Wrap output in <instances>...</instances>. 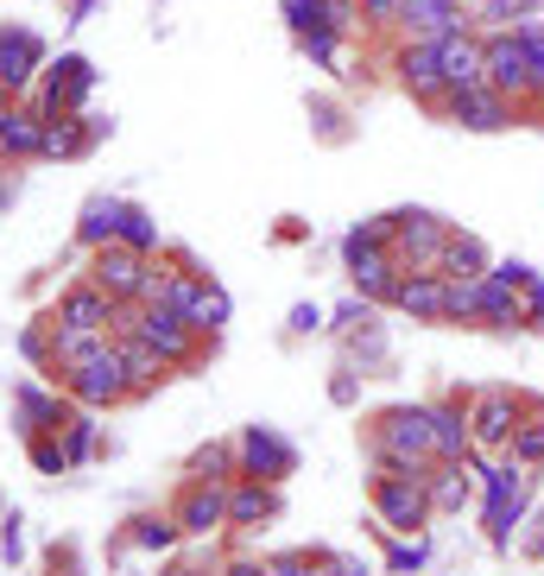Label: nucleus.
I'll return each instance as SVG.
<instances>
[{
  "mask_svg": "<svg viewBox=\"0 0 544 576\" xmlns=\"http://www.w3.org/2000/svg\"><path fill=\"white\" fill-rule=\"evenodd\" d=\"M114 329H127V336H146L159 355L172 361V367H190V361L203 355V329L190 324L184 311H172V304H121V317H114Z\"/></svg>",
  "mask_w": 544,
  "mask_h": 576,
  "instance_id": "nucleus-1",
  "label": "nucleus"
},
{
  "mask_svg": "<svg viewBox=\"0 0 544 576\" xmlns=\"http://www.w3.org/2000/svg\"><path fill=\"white\" fill-rule=\"evenodd\" d=\"M89 89H96V64L89 58H76V51H64L58 64H45L38 71V83H33V102L45 121H64V114H83L89 109Z\"/></svg>",
  "mask_w": 544,
  "mask_h": 576,
  "instance_id": "nucleus-2",
  "label": "nucleus"
},
{
  "mask_svg": "<svg viewBox=\"0 0 544 576\" xmlns=\"http://www.w3.org/2000/svg\"><path fill=\"white\" fill-rule=\"evenodd\" d=\"M481 501H488V544L507 551L513 526L526 519V463H481Z\"/></svg>",
  "mask_w": 544,
  "mask_h": 576,
  "instance_id": "nucleus-3",
  "label": "nucleus"
},
{
  "mask_svg": "<svg viewBox=\"0 0 544 576\" xmlns=\"http://www.w3.org/2000/svg\"><path fill=\"white\" fill-rule=\"evenodd\" d=\"M374 513L393 539H418L431 526V488L425 475H374Z\"/></svg>",
  "mask_w": 544,
  "mask_h": 576,
  "instance_id": "nucleus-4",
  "label": "nucleus"
},
{
  "mask_svg": "<svg viewBox=\"0 0 544 576\" xmlns=\"http://www.w3.org/2000/svg\"><path fill=\"white\" fill-rule=\"evenodd\" d=\"M367 450H393V456H405V463L431 468L437 463L431 405H393V412H380L374 431H367Z\"/></svg>",
  "mask_w": 544,
  "mask_h": 576,
  "instance_id": "nucleus-5",
  "label": "nucleus"
},
{
  "mask_svg": "<svg viewBox=\"0 0 544 576\" xmlns=\"http://www.w3.org/2000/svg\"><path fill=\"white\" fill-rule=\"evenodd\" d=\"M481 51H488V89H501L513 109H532V58H526V38L519 26H494L481 33Z\"/></svg>",
  "mask_w": 544,
  "mask_h": 576,
  "instance_id": "nucleus-6",
  "label": "nucleus"
},
{
  "mask_svg": "<svg viewBox=\"0 0 544 576\" xmlns=\"http://www.w3.org/2000/svg\"><path fill=\"white\" fill-rule=\"evenodd\" d=\"M450 235H456V222L431 216V210H400L393 216V260H400L405 273H437Z\"/></svg>",
  "mask_w": 544,
  "mask_h": 576,
  "instance_id": "nucleus-7",
  "label": "nucleus"
},
{
  "mask_svg": "<svg viewBox=\"0 0 544 576\" xmlns=\"http://www.w3.org/2000/svg\"><path fill=\"white\" fill-rule=\"evenodd\" d=\"M526 418V399L507 393V387H481L469 393V437H475V456H501L513 450V431Z\"/></svg>",
  "mask_w": 544,
  "mask_h": 576,
  "instance_id": "nucleus-8",
  "label": "nucleus"
},
{
  "mask_svg": "<svg viewBox=\"0 0 544 576\" xmlns=\"http://www.w3.org/2000/svg\"><path fill=\"white\" fill-rule=\"evenodd\" d=\"M58 387H64L76 405H89V412H109V405H121V399H134V380H127L121 342H114V349H102L96 361H83V367H71Z\"/></svg>",
  "mask_w": 544,
  "mask_h": 576,
  "instance_id": "nucleus-9",
  "label": "nucleus"
},
{
  "mask_svg": "<svg viewBox=\"0 0 544 576\" xmlns=\"http://www.w3.org/2000/svg\"><path fill=\"white\" fill-rule=\"evenodd\" d=\"M146 273H152V253H134L127 241H109V248H89V273L83 279H96L121 304H140Z\"/></svg>",
  "mask_w": 544,
  "mask_h": 576,
  "instance_id": "nucleus-10",
  "label": "nucleus"
},
{
  "mask_svg": "<svg viewBox=\"0 0 544 576\" xmlns=\"http://www.w3.org/2000/svg\"><path fill=\"white\" fill-rule=\"evenodd\" d=\"M437 114L456 121V127H469V134H501V127L519 121V109H513L501 89H488V83H475V89H450V96L437 102Z\"/></svg>",
  "mask_w": 544,
  "mask_h": 576,
  "instance_id": "nucleus-11",
  "label": "nucleus"
},
{
  "mask_svg": "<svg viewBox=\"0 0 544 576\" xmlns=\"http://www.w3.org/2000/svg\"><path fill=\"white\" fill-rule=\"evenodd\" d=\"M235 456H241V475H260V481H286V475H298V443L279 437L273 425H241Z\"/></svg>",
  "mask_w": 544,
  "mask_h": 576,
  "instance_id": "nucleus-12",
  "label": "nucleus"
},
{
  "mask_svg": "<svg viewBox=\"0 0 544 576\" xmlns=\"http://www.w3.org/2000/svg\"><path fill=\"white\" fill-rule=\"evenodd\" d=\"M38 71H45V38L33 26H0V89L13 102H26Z\"/></svg>",
  "mask_w": 544,
  "mask_h": 576,
  "instance_id": "nucleus-13",
  "label": "nucleus"
},
{
  "mask_svg": "<svg viewBox=\"0 0 544 576\" xmlns=\"http://www.w3.org/2000/svg\"><path fill=\"white\" fill-rule=\"evenodd\" d=\"M76 412V399L64 387H38V380H13V418H20V437L38 431H64Z\"/></svg>",
  "mask_w": 544,
  "mask_h": 576,
  "instance_id": "nucleus-14",
  "label": "nucleus"
},
{
  "mask_svg": "<svg viewBox=\"0 0 544 576\" xmlns=\"http://www.w3.org/2000/svg\"><path fill=\"white\" fill-rule=\"evenodd\" d=\"M114 317H121V298H109L96 279L64 286L58 304H51V324H64V329H114Z\"/></svg>",
  "mask_w": 544,
  "mask_h": 576,
  "instance_id": "nucleus-15",
  "label": "nucleus"
},
{
  "mask_svg": "<svg viewBox=\"0 0 544 576\" xmlns=\"http://www.w3.org/2000/svg\"><path fill=\"white\" fill-rule=\"evenodd\" d=\"M172 519L184 526V539H210L228 526V481H184Z\"/></svg>",
  "mask_w": 544,
  "mask_h": 576,
  "instance_id": "nucleus-16",
  "label": "nucleus"
},
{
  "mask_svg": "<svg viewBox=\"0 0 544 576\" xmlns=\"http://www.w3.org/2000/svg\"><path fill=\"white\" fill-rule=\"evenodd\" d=\"M463 26H475L469 0H400V20H393L400 38H443Z\"/></svg>",
  "mask_w": 544,
  "mask_h": 576,
  "instance_id": "nucleus-17",
  "label": "nucleus"
},
{
  "mask_svg": "<svg viewBox=\"0 0 544 576\" xmlns=\"http://www.w3.org/2000/svg\"><path fill=\"white\" fill-rule=\"evenodd\" d=\"M400 83H405V96L425 102V109H437V102L450 96L443 64H437V38H405L400 45Z\"/></svg>",
  "mask_w": 544,
  "mask_h": 576,
  "instance_id": "nucleus-18",
  "label": "nucleus"
},
{
  "mask_svg": "<svg viewBox=\"0 0 544 576\" xmlns=\"http://www.w3.org/2000/svg\"><path fill=\"white\" fill-rule=\"evenodd\" d=\"M437 64H443V83H450V89H475V83H488L481 26H463V33H443V38H437Z\"/></svg>",
  "mask_w": 544,
  "mask_h": 576,
  "instance_id": "nucleus-19",
  "label": "nucleus"
},
{
  "mask_svg": "<svg viewBox=\"0 0 544 576\" xmlns=\"http://www.w3.org/2000/svg\"><path fill=\"white\" fill-rule=\"evenodd\" d=\"M393 311H405L412 324H450V286H443V273H400Z\"/></svg>",
  "mask_w": 544,
  "mask_h": 576,
  "instance_id": "nucleus-20",
  "label": "nucleus"
},
{
  "mask_svg": "<svg viewBox=\"0 0 544 576\" xmlns=\"http://www.w3.org/2000/svg\"><path fill=\"white\" fill-rule=\"evenodd\" d=\"M45 114L33 102H0V159H45Z\"/></svg>",
  "mask_w": 544,
  "mask_h": 576,
  "instance_id": "nucleus-21",
  "label": "nucleus"
},
{
  "mask_svg": "<svg viewBox=\"0 0 544 576\" xmlns=\"http://www.w3.org/2000/svg\"><path fill=\"white\" fill-rule=\"evenodd\" d=\"M114 134V121H102V114H64V121H51L45 127V159H83V152H96V146Z\"/></svg>",
  "mask_w": 544,
  "mask_h": 576,
  "instance_id": "nucleus-22",
  "label": "nucleus"
},
{
  "mask_svg": "<svg viewBox=\"0 0 544 576\" xmlns=\"http://www.w3.org/2000/svg\"><path fill=\"white\" fill-rule=\"evenodd\" d=\"M342 266H349V279H355V291H362L367 304H393V286H400V260H393V248H362V253H342Z\"/></svg>",
  "mask_w": 544,
  "mask_h": 576,
  "instance_id": "nucleus-23",
  "label": "nucleus"
},
{
  "mask_svg": "<svg viewBox=\"0 0 544 576\" xmlns=\"http://www.w3.org/2000/svg\"><path fill=\"white\" fill-rule=\"evenodd\" d=\"M266 519H279V481H260V475H235L228 481V526L254 533Z\"/></svg>",
  "mask_w": 544,
  "mask_h": 576,
  "instance_id": "nucleus-24",
  "label": "nucleus"
},
{
  "mask_svg": "<svg viewBox=\"0 0 544 576\" xmlns=\"http://www.w3.org/2000/svg\"><path fill=\"white\" fill-rule=\"evenodd\" d=\"M102 349H114V329H64L51 324V380H64L71 367H83V361H96Z\"/></svg>",
  "mask_w": 544,
  "mask_h": 576,
  "instance_id": "nucleus-25",
  "label": "nucleus"
},
{
  "mask_svg": "<svg viewBox=\"0 0 544 576\" xmlns=\"http://www.w3.org/2000/svg\"><path fill=\"white\" fill-rule=\"evenodd\" d=\"M114 342H121V361H127V380H134V399H146V393H159L178 367L159 355L146 336H127V329H114Z\"/></svg>",
  "mask_w": 544,
  "mask_h": 576,
  "instance_id": "nucleus-26",
  "label": "nucleus"
},
{
  "mask_svg": "<svg viewBox=\"0 0 544 576\" xmlns=\"http://www.w3.org/2000/svg\"><path fill=\"white\" fill-rule=\"evenodd\" d=\"M425 488H431V513H463L475 501V488H481V475L469 463H431Z\"/></svg>",
  "mask_w": 544,
  "mask_h": 576,
  "instance_id": "nucleus-27",
  "label": "nucleus"
},
{
  "mask_svg": "<svg viewBox=\"0 0 544 576\" xmlns=\"http://www.w3.org/2000/svg\"><path fill=\"white\" fill-rule=\"evenodd\" d=\"M121 216H127V197H89L83 216H76V241H83V248L121 241Z\"/></svg>",
  "mask_w": 544,
  "mask_h": 576,
  "instance_id": "nucleus-28",
  "label": "nucleus"
},
{
  "mask_svg": "<svg viewBox=\"0 0 544 576\" xmlns=\"http://www.w3.org/2000/svg\"><path fill=\"white\" fill-rule=\"evenodd\" d=\"M443 279H481V273H494V253H488V241L481 235H469V228H456L450 235V248H443V266H437Z\"/></svg>",
  "mask_w": 544,
  "mask_h": 576,
  "instance_id": "nucleus-29",
  "label": "nucleus"
},
{
  "mask_svg": "<svg viewBox=\"0 0 544 576\" xmlns=\"http://www.w3.org/2000/svg\"><path fill=\"white\" fill-rule=\"evenodd\" d=\"M481 324H488V329H519V324H526L519 291H513L507 279H494V273H481Z\"/></svg>",
  "mask_w": 544,
  "mask_h": 576,
  "instance_id": "nucleus-30",
  "label": "nucleus"
},
{
  "mask_svg": "<svg viewBox=\"0 0 544 576\" xmlns=\"http://www.w3.org/2000/svg\"><path fill=\"white\" fill-rule=\"evenodd\" d=\"M184 317L203 329V336H222V324L235 317V304H228V291L216 286V279H203V286L190 291V304H184Z\"/></svg>",
  "mask_w": 544,
  "mask_h": 576,
  "instance_id": "nucleus-31",
  "label": "nucleus"
},
{
  "mask_svg": "<svg viewBox=\"0 0 544 576\" xmlns=\"http://www.w3.org/2000/svg\"><path fill=\"white\" fill-rule=\"evenodd\" d=\"M64 456H71V468L76 463H89V456H96V443H102V425H96V412H89V405H76L71 412V425H64Z\"/></svg>",
  "mask_w": 544,
  "mask_h": 576,
  "instance_id": "nucleus-32",
  "label": "nucleus"
},
{
  "mask_svg": "<svg viewBox=\"0 0 544 576\" xmlns=\"http://www.w3.org/2000/svg\"><path fill=\"white\" fill-rule=\"evenodd\" d=\"M235 475H241L235 443H203V450L190 456V481H235Z\"/></svg>",
  "mask_w": 544,
  "mask_h": 576,
  "instance_id": "nucleus-33",
  "label": "nucleus"
},
{
  "mask_svg": "<svg viewBox=\"0 0 544 576\" xmlns=\"http://www.w3.org/2000/svg\"><path fill=\"white\" fill-rule=\"evenodd\" d=\"M127 539L140 544V551H172V544L184 539V526L172 519V513H140V519L127 526Z\"/></svg>",
  "mask_w": 544,
  "mask_h": 576,
  "instance_id": "nucleus-34",
  "label": "nucleus"
},
{
  "mask_svg": "<svg viewBox=\"0 0 544 576\" xmlns=\"http://www.w3.org/2000/svg\"><path fill=\"white\" fill-rule=\"evenodd\" d=\"M513 463L539 468L544 463V405H526V418H519V431H513Z\"/></svg>",
  "mask_w": 544,
  "mask_h": 576,
  "instance_id": "nucleus-35",
  "label": "nucleus"
},
{
  "mask_svg": "<svg viewBox=\"0 0 544 576\" xmlns=\"http://www.w3.org/2000/svg\"><path fill=\"white\" fill-rule=\"evenodd\" d=\"M121 241L134 253H165V235H159V222L146 216L140 203H127V216H121Z\"/></svg>",
  "mask_w": 544,
  "mask_h": 576,
  "instance_id": "nucleus-36",
  "label": "nucleus"
},
{
  "mask_svg": "<svg viewBox=\"0 0 544 576\" xmlns=\"http://www.w3.org/2000/svg\"><path fill=\"white\" fill-rule=\"evenodd\" d=\"M26 456H33L38 475H71V456H64V437H58V431L26 437Z\"/></svg>",
  "mask_w": 544,
  "mask_h": 576,
  "instance_id": "nucleus-37",
  "label": "nucleus"
},
{
  "mask_svg": "<svg viewBox=\"0 0 544 576\" xmlns=\"http://www.w3.org/2000/svg\"><path fill=\"white\" fill-rule=\"evenodd\" d=\"M362 248H393V216H367L342 235V253H362Z\"/></svg>",
  "mask_w": 544,
  "mask_h": 576,
  "instance_id": "nucleus-38",
  "label": "nucleus"
},
{
  "mask_svg": "<svg viewBox=\"0 0 544 576\" xmlns=\"http://www.w3.org/2000/svg\"><path fill=\"white\" fill-rule=\"evenodd\" d=\"M450 286V324H481V279H443Z\"/></svg>",
  "mask_w": 544,
  "mask_h": 576,
  "instance_id": "nucleus-39",
  "label": "nucleus"
},
{
  "mask_svg": "<svg viewBox=\"0 0 544 576\" xmlns=\"http://www.w3.org/2000/svg\"><path fill=\"white\" fill-rule=\"evenodd\" d=\"M266 576H329V571L311 551H279V558H266Z\"/></svg>",
  "mask_w": 544,
  "mask_h": 576,
  "instance_id": "nucleus-40",
  "label": "nucleus"
},
{
  "mask_svg": "<svg viewBox=\"0 0 544 576\" xmlns=\"http://www.w3.org/2000/svg\"><path fill=\"white\" fill-rule=\"evenodd\" d=\"M425 564H431V544H425V533H418V539H405V544H393V558H387V571H393V576L425 571Z\"/></svg>",
  "mask_w": 544,
  "mask_h": 576,
  "instance_id": "nucleus-41",
  "label": "nucleus"
},
{
  "mask_svg": "<svg viewBox=\"0 0 544 576\" xmlns=\"http://www.w3.org/2000/svg\"><path fill=\"white\" fill-rule=\"evenodd\" d=\"M519 7H526V0H475V26H488V33H494V26H513Z\"/></svg>",
  "mask_w": 544,
  "mask_h": 576,
  "instance_id": "nucleus-42",
  "label": "nucleus"
},
{
  "mask_svg": "<svg viewBox=\"0 0 544 576\" xmlns=\"http://www.w3.org/2000/svg\"><path fill=\"white\" fill-rule=\"evenodd\" d=\"M20 349H26V361L51 367V317H45V324H26V329H20Z\"/></svg>",
  "mask_w": 544,
  "mask_h": 576,
  "instance_id": "nucleus-43",
  "label": "nucleus"
},
{
  "mask_svg": "<svg viewBox=\"0 0 544 576\" xmlns=\"http://www.w3.org/2000/svg\"><path fill=\"white\" fill-rule=\"evenodd\" d=\"M324 324H329V311H324V304H298V311L286 317V329H291V336H317Z\"/></svg>",
  "mask_w": 544,
  "mask_h": 576,
  "instance_id": "nucleus-44",
  "label": "nucleus"
},
{
  "mask_svg": "<svg viewBox=\"0 0 544 576\" xmlns=\"http://www.w3.org/2000/svg\"><path fill=\"white\" fill-rule=\"evenodd\" d=\"M494 279H507L513 291H526L539 279V266H526V260H494Z\"/></svg>",
  "mask_w": 544,
  "mask_h": 576,
  "instance_id": "nucleus-45",
  "label": "nucleus"
},
{
  "mask_svg": "<svg viewBox=\"0 0 544 576\" xmlns=\"http://www.w3.org/2000/svg\"><path fill=\"white\" fill-rule=\"evenodd\" d=\"M0 558H7V564H20V558H26V539H20V519H13V513L0 519Z\"/></svg>",
  "mask_w": 544,
  "mask_h": 576,
  "instance_id": "nucleus-46",
  "label": "nucleus"
},
{
  "mask_svg": "<svg viewBox=\"0 0 544 576\" xmlns=\"http://www.w3.org/2000/svg\"><path fill=\"white\" fill-rule=\"evenodd\" d=\"M519 304H526V324L544 329V273H539V279H532L526 291H519Z\"/></svg>",
  "mask_w": 544,
  "mask_h": 576,
  "instance_id": "nucleus-47",
  "label": "nucleus"
},
{
  "mask_svg": "<svg viewBox=\"0 0 544 576\" xmlns=\"http://www.w3.org/2000/svg\"><path fill=\"white\" fill-rule=\"evenodd\" d=\"M362 20L367 26H393L400 20V0H362Z\"/></svg>",
  "mask_w": 544,
  "mask_h": 576,
  "instance_id": "nucleus-48",
  "label": "nucleus"
},
{
  "mask_svg": "<svg viewBox=\"0 0 544 576\" xmlns=\"http://www.w3.org/2000/svg\"><path fill=\"white\" fill-rule=\"evenodd\" d=\"M329 399H336V405H355V399H362V387H355V374H349V367L329 380Z\"/></svg>",
  "mask_w": 544,
  "mask_h": 576,
  "instance_id": "nucleus-49",
  "label": "nucleus"
},
{
  "mask_svg": "<svg viewBox=\"0 0 544 576\" xmlns=\"http://www.w3.org/2000/svg\"><path fill=\"white\" fill-rule=\"evenodd\" d=\"M324 571L329 576H367V564L362 558H324Z\"/></svg>",
  "mask_w": 544,
  "mask_h": 576,
  "instance_id": "nucleus-50",
  "label": "nucleus"
},
{
  "mask_svg": "<svg viewBox=\"0 0 544 576\" xmlns=\"http://www.w3.org/2000/svg\"><path fill=\"white\" fill-rule=\"evenodd\" d=\"M96 7H102V0H71V26H83V20H89Z\"/></svg>",
  "mask_w": 544,
  "mask_h": 576,
  "instance_id": "nucleus-51",
  "label": "nucleus"
},
{
  "mask_svg": "<svg viewBox=\"0 0 544 576\" xmlns=\"http://www.w3.org/2000/svg\"><path fill=\"white\" fill-rule=\"evenodd\" d=\"M228 576H266V564H254V558H241V564H228Z\"/></svg>",
  "mask_w": 544,
  "mask_h": 576,
  "instance_id": "nucleus-52",
  "label": "nucleus"
},
{
  "mask_svg": "<svg viewBox=\"0 0 544 576\" xmlns=\"http://www.w3.org/2000/svg\"><path fill=\"white\" fill-rule=\"evenodd\" d=\"M13 190H20V184H13V172H7V165H0V210L13 203Z\"/></svg>",
  "mask_w": 544,
  "mask_h": 576,
  "instance_id": "nucleus-53",
  "label": "nucleus"
},
{
  "mask_svg": "<svg viewBox=\"0 0 544 576\" xmlns=\"http://www.w3.org/2000/svg\"><path fill=\"white\" fill-rule=\"evenodd\" d=\"M165 576H203V571H190V564H172V571H165Z\"/></svg>",
  "mask_w": 544,
  "mask_h": 576,
  "instance_id": "nucleus-54",
  "label": "nucleus"
},
{
  "mask_svg": "<svg viewBox=\"0 0 544 576\" xmlns=\"http://www.w3.org/2000/svg\"><path fill=\"white\" fill-rule=\"evenodd\" d=\"M0 102H7V89H0Z\"/></svg>",
  "mask_w": 544,
  "mask_h": 576,
  "instance_id": "nucleus-55",
  "label": "nucleus"
}]
</instances>
